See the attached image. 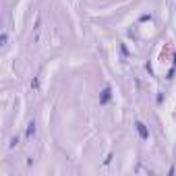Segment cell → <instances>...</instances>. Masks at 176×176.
<instances>
[{
	"mask_svg": "<svg viewBox=\"0 0 176 176\" xmlns=\"http://www.w3.org/2000/svg\"><path fill=\"white\" fill-rule=\"evenodd\" d=\"M6 40H8V35H6V33H2V35H0V44H2V46L6 44Z\"/></svg>",
	"mask_w": 176,
	"mask_h": 176,
	"instance_id": "4",
	"label": "cell"
},
{
	"mask_svg": "<svg viewBox=\"0 0 176 176\" xmlns=\"http://www.w3.org/2000/svg\"><path fill=\"white\" fill-rule=\"evenodd\" d=\"M110 100H112V87H110V85H106L104 89H102V93H100V104L106 106Z\"/></svg>",
	"mask_w": 176,
	"mask_h": 176,
	"instance_id": "1",
	"label": "cell"
},
{
	"mask_svg": "<svg viewBox=\"0 0 176 176\" xmlns=\"http://www.w3.org/2000/svg\"><path fill=\"white\" fill-rule=\"evenodd\" d=\"M33 133H35V122H29V124H27V131H25V137L29 139V137H33Z\"/></svg>",
	"mask_w": 176,
	"mask_h": 176,
	"instance_id": "3",
	"label": "cell"
},
{
	"mask_svg": "<svg viewBox=\"0 0 176 176\" xmlns=\"http://www.w3.org/2000/svg\"><path fill=\"white\" fill-rule=\"evenodd\" d=\"M135 126H137V133H139L141 139H149V131H147V126L143 124V122L137 120V122H135Z\"/></svg>",
	"mask_w": 176,
	"mask_h": 176,
	"instance_id": "2",
	"label": "cell"
}]
</instances>
